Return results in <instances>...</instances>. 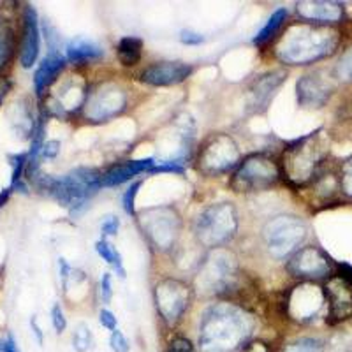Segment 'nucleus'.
I'll return each instance as SVG.
<instances>
[{
	"label": "nucleus",
	"instance_id": "18",
	"mask_svg": "<svg viewBox=\"0 0 352 352\" xmlns=\"http://www.w3.org/2000/svg\"><path fill=\"white\" fill-rule=\"evenodd\" d=\"M328 322L338 324L352 317V282L347 276H329L324 287Z\"/></svg>",
	"mask_w": 352,
	"mask_h": 352
},
{
	"label": "nucleus",
	"instance_id": "36",
	"mask_svg": "<svg viewBox=\"0 0 352 352\" xmlns=\"http://www.w3.org/2000/svg\"><path fill=\"white\" fill-rule=\"evenodd\" d=\"M109 345H111L113 352H129V349H131L127 336H125L118 328H116L115 331H111V336H109Z\"/></svg>",
	"mask_w": 352,
	"mask_h": 352
},
{
	"label": "nucleus",
	"instance_id": "15",
	"mask_svg": "<svg viewBox=\"0 0 352 352\" xmlns=\"http://www.w3.org/2000/svg\"><path fill=\"white\" fill-rule=\"evenodd\" d=\"M336 90L335 74L322 71H312L298 78L296 100L303 109H320L329 102Z\"/></svg>",
	"mask_w": 352,
	"mask_h": 352
},
{
	"label": "nucleus",
	"instance_id": "11",
	"mask_svg": "<svg viewBox=\"0 0 352 352\" xmlns=\"http://www.w3.org/2000/svg\"><path fill=\"white\" fill-rule=\"evenodd\" d=\"M129 94L122 83L106 80L90 88L83 106V118L88 124H106L127 109Z\"/></svg>",
	"mask_w": 352,
	"mask_h": 352
},
{
	"label": "nucleus",
	"instance_id": "30",
	"mask_svg": "<svg viewBox=\"0 0 352 352\" xmlns=\"http://www.w3.org/2000/svg\"><path fill=\"white\" fill-rule=\"evenodd\" d=\"M282 352H324V342L316 336H301L296 340L289 342Z\"/></svg>",
	"mask_w": 352,
	"mask_h": 352
},
{
	"label": "nucleus",
	"instance_id": "12",
	"mask_svg": "<svg viewBox=\"0 0 352 352\" xmlns=\"http://www.w3.org/2000/svg\"><path fill=\"white\" fill-rule=\"evenodd\" d=\"M194 291L187 282L180 278H162L153 287V303L157 314L168 326H176L184 319L185 312L192 303Z\"/></svg>",
	"mask_w": 352,
	"mask_h": 352
},
{
	"label": "nucleus",
	"instance_id": "31",
	"mask_svg": "<svg viewBox=\"0 0 352 352\" xmlns=\"http://www.w3.org/2000/svg\"><path fill=\"white\" fill-rule=\"evenodd\" d=\"M94 345V333L92 329L88 328L85 322L78 324L72 331V347L76 349L78 352H87L90 351Z\"/></svg>",
	"mask_w": 352,
	"mask_h": 352
},
{
	"label": "nucleus",
	"instance_id": "26",
	"mask_svg": "<svg viewBox=\"0 0 352 352\" xmlns=\"http://www.w3.org/2000/svg\"><path fill=\"white\" fill-rule=\"evenodd\" d=\"M16 50V28L11 18L0 14V69L11 62Z\"/></svg>",
	"mask_w": 352,
	"mask_h": 352
},
{
	"label": "nucleus",
	"instance_id": "37",
	"mask_svg": "<svg viewBox=\"0 0 352 352\" xmlns=\"http://www.w3.org/2000/svg\"><path fill=\"white\" fill-rule=\"evenodd\" d=\"M166 352H196V349H194V344L188 338H185V336H176V338H173L169 342Z\"/></svg>",
	"mask_w": 352,
	"mask_h": 352
},
{
	"label": "nucleus",
	"instance_id": "22",
	"mask_svg": "<svg viewBox=\"0 0 352 352\" xmlns=\"http://www.w3.org/2000/svg\"><path fill=\"white\" fill-rule=\"evenodd\" d=\"M155 159L148 157V159H136V160H125L120 164H115L102 173L100 176V187L111 188L118 187V185L131 182L134 176L141 175V173H150V169L155 166Z\"/></svg>",
	"mask_w": 352,
	"mask_h": 352
},
{
	"label": "nucleus",
	"instance_id": "35",
	"mask_svg": "<svg viewBox=\"0 0 352 352\" xmlns=\"http://www.w3.org/2000/svg\"><path fill=\"white\" fill-rule=\"evenodd\" d=\"M141 184H143V182H134V184H132L131 187L125 190L124 197H122L124 210H125V213H129V215H136V196H138V192H140Z\"/></svg>",
	"mask_w": 352,
	"mask_h": 352
},
{
	"label": "nucleus",
	"instance_id": "28",
	"mask_svg": "<svg viewBox=\"0 0 352 352\" xmlns=\"http://www.w3.org/2000/svg\"><path fill=\"white\" fill-rule=\"evenodd\" d=\"M287 16H289L287 9L285 8L276 9L272 16H270V20L266 21V25H264L259 32H257V36L254 37V44H256V46H264L266 43H270L276 34L280 32V28L284 27Z\"/></svg>",
	"mask_w": 352,
	"mask_h": 352
},
{
	"label": "nucleus",
	"instance_id": "29",
	"mask_svg": "<svg viewBox=\"0 0 352 352\" xmlns=\"http://www.w3.org/2000/svg\"><path fill=\"white\" fill-rule=\"evenodd\" d=\"M96 250L106 263L115 270V273L120 278H125V268H124V263H122V256L120 252L116 250V247H113L106 238H100L99 241L96 243Z\"/></svg>",
	"mask_w": 352,
	"mask_h": 352
},
{
	"label": "nucleus",
	"instance_id": "24",
	"mask_svg": "<svg viewBox=\"0 0 352 352\" xmlns=\"http://www.w3.org/2000/svg\"><path fill=\"white\" fill-rule=\"evenodd\" d=\"M104 55V50L99 44L87 37H74L65 46V56L71 64H88V62L99 60Z\"/></svg>",
	"mask_w": 352,
	"mask_h": 352
},
{
	"label": "nucleus",
	"instance_id": "19",
	"mask_svg": "<svg viewBox=\"0 0 352 352\" xmlns=\"http://www.w3.org/2000/svg\"><path fill=\"white\" fill-rule=\"evenodd\" d=\"M194 67L184 60L155 62L140 72V81L150 87H173L192 76Z\"/></svg>",
	"mask_w": 352,
	"mask_h": 352
},
{
	"label": "nucleus",
	"instance_id": "14",
	"mask_svg": "<svg viewBox=\"0 0 352 352\" xmlns=\"http://www.w3.org/2000/svg\"><path fill=\"white\" fill-rule=\"evenodd\" d=\"M88 92L90 88H88L87 80L80 74H71L62 80L55 88V92L46 99V111L60 118L76 115L78 111H83Z\"/></svg>",
	"mask_w": 352,
	"mask_h": 352
},
{
	"label": "nucleus",
	"instance_id": "16",
	"mask_svg": "<svg viewBox=\"0 0 352 352\" xmlns=\"http://www.w3.org/2000/svg\"><path fill=\"white\" fill-rule=\"evenodd\" d=\"M331 259L319 247L308 245L292 254L287 259V273L303 282H316L329 278Z\"/></svg>",
	"mask_w": 352,
	"mask_h": 352
},
{
	"label": "nucleus",
	"instance_id": "42",
	"mask_svg": "<svg viewBox=\"0 0 352 352\" xmlns=\"http://www.w3.org/2000/svg\"><path fill=\"white\" fill-rule=\"evenodd\" d=\"M99 322L102 326H104L106 329H109V331H115L116 329V324H118V320H116L115 314L109 312V310H100L99 314Z\"/></svg>",
	"mask_w": 352,
	"mask_h": 352
},
{
	"label": "nucleus",
	"instance_id": "45",
	"mask_svg": "<svg viewBox=\"0 0 352 352\" xmlns=\"http://www.w3.org/2000/svg\"><path fill=\"white\" fill-rule=\"evenodd\" d=\"M240 352H270V347L264 342H250L245 347H241Z\"/></svg>",
	"mask_w": 352,
	"mask_h": 352
},
{
	"label": "nucleus",
	"instance_id": "44",
	"mask_svg": "<svg viewBox=\"0 0 352 352\" xmlns=\"http://www.w3.org/2000/svg\"><path fill=\"white\" fill-rule=\"evenodd\" d=\"M0 352H20V349H18L16 345V340H14V336L8 335L6 338L0 340Z\"/></svg>",
	"mask_w": 352,
	"mask_h": 352
},
{
	"label": "nucleus",
	"instance_id": "17",
	"mask_svg": "<svg viewBox=\"0 0 352 352\" xmlns=\"http://www.w3.org/2000/svg\"><path fill=\"white\" fill-rule=\"evenodd\" d=\"M287 81V71L285 69H273L264 72L250 83L245 94V102L250 113H263L272 102L276 90Z\"/></svg>",
	"mask_w": 352,
	"mask_h": 352
},
{
	"label": "nucleus",
	"instance_id": "33",
	"mask_svg": "<svg viewBox=\"0 0 352 352\" xmlns=\"http://www.w3.org/2000/svg\"><path fill=\"white\" fill-rule=\"evenodd\" d=\"M326 352H352V338L345 333H336L324 345Z\"/></svg>",
	"mask_w": 352,
	"mask_h": 352
},
{
	"label": "nucleus",
	"instance_id": "25",
	"mask_svg": "<svg viewBox=\"0 0 352 352\" xmlns=\"http://www.w3.org/2000/svg\"><path fill=\"white\" fill-rule=\"evenodd\" d=\"M9 120H11L12 129L20 134L23 140L34 136V131H36V122H34V116L30 113V108L25 100H18L9 109Z\"/></svg>",
	"mask_w": 352,
	"mask_h": 352
},
{
	"label": "nucleus",
	"instance_id": "38",
	"mask_svg": "<svg viewBox=\"0 0 352 352\" xmlns=\"http://www.w3.org/2000/svg\"><path fill=\"white\" fill-rule=\"evenodd\" d=\"M52 322H53V328H55V331L58 333V335L64 333L65 328H67V319H65L64 310H62V307L58 303L53 305L52 308Z\"/></svg>",
	"mask_w": 352,
	"mask_h": 352
},
{
	"label": "nucleus",
	"instance_id": "8",
	"mask_svg": "<svg viewBox=\"0 0 352 352\" xmlns=\"http://www.w3.org/2000/svg\"><path fill=\"white\" fill-rule=\"evenodd\" d=\"M307 236V222L296 215H276L263 228L264 247L276 261L289 259L296 250H300Z\"/></svg>",
	"mask_w": 352,
	"mask_h": 352
},
{
	"label": "nucleus",
	"instance_id": "23",
	"mask_svg": "<svg viewBox=\"0 0 352 352\" xmlns=\"http://www.w3.org/2000/svg\"><path fill=\"white\" fill-rule=\"evenodd\" d=\"M65 67V58L58 52H50L46 58L37 67L34 74V88H36L37 97H43L50 87L60 76V72Z\"/></svg>",
	"mask_w": 352,
	"mask_h": 352
},
{
	"label": "nucleus",
	"instance_id": "9",
	"mask_svg": "<svg viewBox=\"0 0 352 352\" xmlns=\"http://www.w3.org/2000/svg\"><path fill=\"white\" fill-rule=\"evenodd\" d=\"M240 162V144L236 143L234 138L224 134V132H217V134L206 138L201 144L196 159L197 171L208 178L226 175V173L236 169Z\"/></svg>",
	"mask_w": 352,
	"mask_h": 352
},
{
	"label": "nucleus",
	"instance_id": "47",
	"mask_svg": "<svg viewBox=\"0 0 352 352\" xmlns=\"http://www.w3.org/2000/svg\"><path fill=\"white\" fill-rule=\"evenodd\" d=\"M32 328H34V333L37 335V340H39V344H43V333H41L39 326H37L36 319H32Z\"/></svg>",
	"mask_w": 352,
	"mask_h": 352
},
{
	"label": "nucleus",
	"instance_id": "21",
	"mask_svg": "<svg viewBox=\"0 0 352 352\" xmlns=\"http://www.w3.org/2000/svg\"><path fill=\"white\" fill-rule=\"evenodd\" d=\"M41 50V30L39 16L34 6H25L23 9V27H21V46H20V64L21 67L30 69L36 64Z\"/></svg>",
	"mask_w": 352,
	"mask_h": 352
},
{
	"label": "nucleus",
	"instance_id": "27",
	"mask_svg": "<svg viewBox=\"0 0 352 352\" xmlns=\"http://www.w3.org/2000/svg\"><path fill=\"white\" fill-rule=\"evenodd\" d=\"M116 56L124 67H134L140 64L143 56V41L134 36L122 37L116 46Z\"/></svg>",
	"mask_w": 352,
	"mask_h": 352
},
{
	"label": "nucleus",
	"instance_id": "20",
	"mask_svg": "<svg viewBox=\"0 0 352 352\" xmlns=\"http://www.w3.org/2000/svg\"><path fill=\"white\" fill-rule=\"evenodd\" d=\"M298 16L307 23L329 25L340 23L345 18L344 4L335 0H301L296 4Z\"/></svg>",
	"mask_w": 352,
	"mask_h": 352
},
{
	"label": "nucleus",
	"instance_id": "1",
	"mask_svg": "<svg viewBox=\"0 0 352 352\" xmlns=\"http://www.w3.org/2000/svg\"><path fill=\"white\" fill-rule=\"evenodd\" d=\"M256 329V319L229 301L210 305L199 320L201 352H236Z\"/></svg>",
	"mask_w": 352,
	"mask_h": 352
},
{
	"label": "nucleus",
	"instance_id": "6",
	"mask_svg": "<svg viewBox=\"0 0 352 352\" xmlns=\"http://www.w3.org/2000/svg\"><path fill=\"white\" fill-rule=\"evenodd\" d=\"M240 273L236 254L229 248H213L199 266L196 284L204 296H219L234 287Z\"/></svg>",
	"mask_w": 352,
	"mask_h": 352
},
{
	"label": "nucleus",
	"instance_id": "43",
	"mask_svg": "<svg viewBox=\"0 0 352 352\" xmlns=\"http://www.w3.org/2000/svg\"><path fill=\"white\" fill-rule=\"evenodd\" d=\"M180 41L184 44H201L204 41V37L201 34L192 32V30H182Z\"/></svg>",
	"mask_w": 352,
	"mask_h": 352
},
{
	"label": "nucleus",
	"instance_id": "5",
	"mask_svg": "<svg viewBox=\"0 0 352 352\" xmlns=\"http://www.w3.org/2000/svg\"><path fill=\"white\" fill-rule=\"evenodd\" d=\"M240 229V215L236 206L229 201L208 204L199 212L192 226L194 236L201 247L213 250L222 248L234 240Z\"/></svg>",
	"mask_w": 352,
	"mask_h": 352
},
{
	"label": "nucleus",
	"instance_id": "2",
	"mask_svg": "<svg viewBox=\"0 0 352 352\" xmlns=\"http://www.w3.org/2000/svg\"><path fill=\"white\" fill-rule=\"evenodd\" d=\"M340 32L329 25L291 23L275 44L276 60L284 65H312L324 60L340 46Z\"/></svg>",
	"mask_w": 352,
	"mask_h": 352
},
{
	"label": "nucleus",
	"instance_id": "32",
	"mask_svg": "<svg viewBox=\"0 0 352 352\" xmlns=\"http://www.w3.org/2000/svg\"><path fill=\"white\" fill-rule=\"evenodd\" d=\"M335 78L344 83H352V48L345 50L336 62Z\"/></svg>",
	"mask_w": 352,
	"mask_h": 352
},
{
	"label": "nucleus",
	"instance_id": "4",
	"mask_svg": "<svg viewBox=\"0 0 352 352\" xmlns=\"http://www.w3.org/2000/svg\"><path fill=\"white\" fill-rule=\"evenodd\" d=\"M100 176L102 173L96 168H76L64 176H37L34 182L46 196L76 213L100 188Z\"/></svg>",
	"mask_w": 352,
	"mask_h": 352
},
{
	"label": "nucleus",
	"instance_id": "10",
	"mask_svg": "<svg viewBox=\"0 0 352 352\" xmlns=\"http://www.w3.org/2000/svg\"><path fill=\"white\" fill-rule=\"evenodd\" d=\"M280 180V168L275 160L263 153H254L240 162L229 182L236 194H254L268 190Z\"/></svg>",
	"mask_w": 352,
	"mask_h": 352
},
{
	"label": "nucleus",
	"instance_id": "7",
	"mask_svg": "<svg viewBox=\"0 0 352 352\" xmlns=\"http://www.w3.org/2000/svg\"><path fill=\"white\" fill-rule=\"evenodd\" d=\"M143 236L157 252H171L182 236L184 220L173 206H152L138 213Z\"/></svg>",
	"mask_w": 352,
	"mask_h": 352
},
{
	"label": "nucleus",
	"instance_id": "40",
	"mask_svg": "<svg viewBox=\"0 0 352 352\" xmlns=\"http://www.w3.org/2000/svg\"><path fill=\"white\" fill-rule=\"evenodd\" d=\"M99 292L102 303H109L113 298V284H111V273H104L102 278H100L99 284Z\"/></svg>",
	"mask_w": 352,
	"mask_h": 352
},
{
	"label": "nucleus",
	"instance_id": "41",
	"mask_svg": "<svg viewBox=\"0 0 352 352\" xmlns=\"http://www.w3.org/2000/svg\"><path fill=\"white\" fill-rule=\"evenodd\" d=\"M60 141H56V140H50L44 143L43 150H41V157L43 159H55L58 153H60Z\"/></svg>",
	"mask_w": 352,
	"mask_h": 352
},
{
	"label": "nucleus",
	"instance_id": "39",
	"mask_svg": "<svg viewBox=\"0 0 352 352\" xmlns=\"http://www.w3.org/2000/svg\"><path fill=\"white\" fill-rule=\"evenodd\" d=\"M120 229V219L115 215L104 217L102 224H100V232H102V238L106 236H115L116 232Z\"/></svg>",
	"mask_w": 352,
	"mask_h": 352
},
{
	"label": "nucleus",
	"instance_id": "13",
	"mask_svg": "<svg viewBox=\"0 0 352 352\" xmlns=\"http://www.w3.org/2000/svg\"><path fill=\"white\" fill-rule=\"evenodd\" d=\"M326 305L324 289L316 282H300L298 285L289 289L285 296L284 307L289 319L296 322H310L317 319Z\"/></svg>",
	"mask_w": 352,
	"mask_h": 352
},
{
	"label": "nucleus",
	"instance_id": "46",
	"mask_svg": "<svg viewBox=\"0 0 352 352\" xmlns=\"http://www.w3.org/2000/svg\"><path fill=\"white\" fill-rule=\"evenodd\" d=\"M9 90H11V81L6 80V78H0V104L9 94Z\"/></svg>",
	"mask_w": 352,
	"mask_h": 352
},
{
	"label": "nucleus",
	"instance_id": "3",
	"mask_svg": "<svg viewBox=\"0 0 352 352\" xmlns=\"http://www.w3.org/2000/svg\"><path fill=\"white\" fill-rule=\"evenodd\" d=\"M329 155V136L322 129L291 143L280 159V176L289 185L301 188L314 184Z\"/></svg>",
	"mask_w": 352,
	"mask_h": 352
},
{
	"label": "nucleus",
	"instance_id": "34",
	"mask_svg": "<svg viewBox=\"0 0 352 352\" xmlns=\"http://www.w3.org/2000/svg\"><path fill=\"white\" fill-rule=\"evenodd\" d=\"M340 190L347 197H352V155L345 160L340 168Z\"/></svg>",
	"mask_w": 352,
	"mask_h": 352
}]
</instances>
